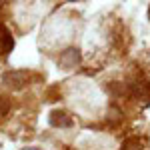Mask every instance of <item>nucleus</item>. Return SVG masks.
<instances>
[{"instance_id": "nucleus-1", "label": "nucleus", "mask_w": 150, "mask_h": 150, "mask_svg": "<svg viewBox=\"0 0 150 150\" xmlns=\"http://www.w3.org/2000/svg\"><path fill=\"white\" fill-rule=\"evenodd\" d=\"M28 80H30V74L24 70H10L2 76V84L10 90H22L28 84Z\"/></svg>"}, {"instance_id": "nucleus-2", "label": "nucleus", "mask_w": 150, "mask_h": 150, "mask_svg": "<svg viewBox=\"0 0 150 150\" xmlns=\"http://www.w3.org/2000/svg\"><path fill=\"white\" fill-rule=\"evenodd\" d=\"M80 60H82L80 50L72 46V48H66V50L60 54V58H58V64H60L64 70H72V68H76V66L80 64Z\"/></svg>"}, {"instance_id": "nucleus-3", "label": "nucleus", "mask_w": 150, "mask_h": 150, "mask_svg": "<svg viewBox=\"0 0 150 150\" xmlns=\"http://www.w3.org/2000/svg\"><path fill=\"white\" fill-rule=\"evenodd\" d=\"M128 94L136 100H148L150 102V84L144 80H134L132 84H128Z\"/></svg>"}, {"instance_id": "nucleus-4", "label": "nucleus", "mask_w": 150, "mask_h": 150, "mask_svg": "<svg viewBox=\"0 0 150 150\" xmlns=\"http://www.w3.org/2000/svg\"><path fill=\"white\" fill-rule=\"evenodd\" d=\"M48 122L54 128H68L72 126V118L68 116V112L64 110H52L50 116H48Z\"/></svg>"}, {"instance_id": "nucleus-5", "label": "nucleus", "mask_w": 150, "mask_h": 150, "mask_svg": "<svg viewBox=\"0 0 150 150\" xmlns=\"http://www.w3.org/2000/svg\"><path fill=\"white\" fill-rule=\"evenodd\" d=\"M106 90L112 94L114 98H118V96H124L128 92V84H124V82H110L106 86Z\"/></svg>"}, {"instance_id": "nucleus-6", "label": "nucleus", "mask_w": 150, "mask_h": 150, "mask_svg": "<svg viewBox=\"0 0 150 150\" xmlns=\"http://www.w3.org/2000/svg\"><path fill=\"white\" fill-rule=\"evenodd\" d=\"M12 48H14V38H12V34L6 30L4 36H2V46H0V50H2V54H10Z\"/></svg>"}, {"instance_id": "nucleus-7", "label": "nucleus", "mask_w": 150, "mask_h": 150, "mask_svg": "<svg viewBox=\"0 0 150 150\" xmlns=\"http://www.w3.org/2000/svg\"><path fill=\"white\" fill-rule=\"evenodd\" d=\"M120 150H144V148H142V142L132 136V138H126L122 142V148Z\"/></svg>"}, {"instance_id": "nucleus-8", "label": "nucleus", "mask_w": 150, "mask_h": 150, "mask_svg": "<svg viewBox=\"0 0 150 150\" xmlns=\"http://www.w3.org/2000/svg\"><path fill=\"white\" fill-rule=\"evenodd\" d=\"M10 110V100L6 96H0V116H6Z\"/></svg>"}, {"instance_id": "nucleus-9", "label": "nucleus", "mask_w": 150, "mask_h": 150, "mask_svg": "<svg viewBox=\"0 0 150 150\" xmlns=\"http://www.w3.org/2000/svg\"><path fill=\"white\" fill-rule=\"evenodd\" d=\"M4 32H6V28L0 24V46H2V36H4Z\"/></svg>"}, {"instance_id": "nucleus-10", "label": "nucleus", "mask_w": 150, "mask_h": 150, "mask_svg": "<svg viewBox=\"0 0 150 150\" xmlns=\"http://www.w3.org/2000/svg\"><path fill=\"white\" fill-rule=\"evenodd\" d=\"M146 16H148V22H150V4H148V12H146Z\"/></svg>"}, {"instance_id": "nucleus-11", "label": "nucleus", "mask_w": 150, "mask_h": 150, "mask_svg": "<svg viewBox=\"0 0 150 150\" xmlns=\"http://www.w3.org/2000/svg\"><path fill=\"white\" fill-rule=\"evenodd\" d=\"M2 4H4V2H2V0H0V6H2Z\"/></svg>"}]
</instances>
